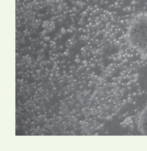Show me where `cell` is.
I'll list each match as a JSON object with an SVG mask.
<instances>
[{
    "instance_id": "cell-2",
    "label": "cell",
    "mask_w": 147,
    "mask_h": 151,
    "mask_svg": "<svg viewBox=\"0 0 147 151\" xmlns=\"http://www.w3.org/2000/svg\"><path fill=\"white\" fill-rule=\"evenodd\" d=\"M139 126L141 133L144 135H147V106L140 116Z\"/></svg>"
},
{
    "instance_id": "cell-1",
    "label": "cell",
    "mask_w": 147,
    "mask_h": 151,
    "mask_svg": "<svg viewBox=\"0 0 147 151\" xmlns=\"http://www.w3.org/2000/svg\"><path fill=\"white\" fill-rule=\"evenodd\" d=\"M125 37L130 47L142 58L147 59V12L138 13L131 19Z\"/></svg>"
}]
</instances>
